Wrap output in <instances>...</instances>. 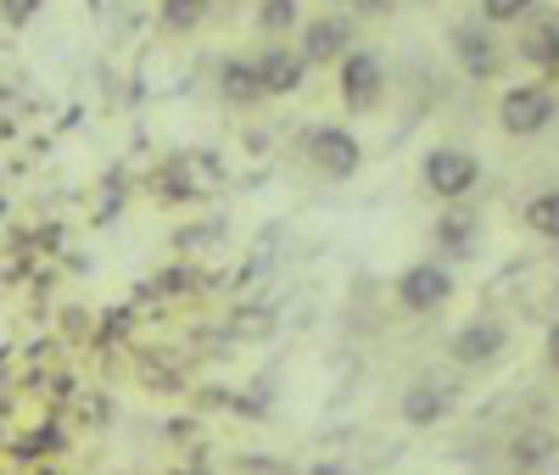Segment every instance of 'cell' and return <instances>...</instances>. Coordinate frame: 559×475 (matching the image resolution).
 <instances>
[{"mask_svg": "<svg viewBox=\"0 0 559 475\" xmlns=\"http://www.w3.org/2000/svg\"><path fill=\"white\" fill-rule=\"evenodd\" d=\"M353 51V23L347 17H313L302 28V62L324 68V62H342Z\"/></svg>", "mask_w": 559, "mask_h": 475, "instance_id": "obj_7", "label": "cell"}, {"mask_svg": "<svg viewBox=\"0 0 559 475\" xmlns=\"http://www.w3.org/2000/svg\"><path fill=\"white\" fill-rule=\"evenodd\" d=\"M543 358H548V369H559V324L548 330V342H543Z\"/></svg>", "mask_w": 559, "mask_h": 475, "instance_id": "obj_20", "label": "cell"}, {"mask_svg": "<svg viewBox=\"0 0 559 475\" xmlns=\"http://www.w3.org/2000/svg\"><path fill=\"white\" fill-rule=\"evenodd\" d=\"M537 12V0H481V23L503 28V23H526Z\"/></svg>", "mask_w": 559, "mask_h": 475, "instance_id": "obj_14", "label": "cell"}, {"mask_svg": "<svg viewBox=\"0 0 559 475\" xmlns=\"http://www.w3.org/2000/svg\"><path fill=\"white\" fill-rule=\"evenodd\" d=\"M381 90H386L381 62L353 45V51L342 57V102H347V112H376L381 107Z\"/></svg>", "mask_w": 559, "mask_h": 475, "instance_id": "obj_5", "label": "cell"}, {"mask_svg": "<svg viewBox=\"0 0 559 475\" xmlns=\"http://www.w3.org/2000/svg\"><path fill=\"white\" fill-rule=\"evenodd\" d=\"M453 292H459V280H453V269H442V263H414V269H403V280H397V302H403L408 313H437V308L453 302Z\"/></svg>", "mask_w": 559, "mask_h": 475, "instance_id": "obj_4", "label": "cell"}, {"mask_svg": "<svg viewBox=\"0 0 559 475\" xmlns=\"http://www.w3.org/2000/svg\"><path fill=\"white\" fill-rule=\"evenodd\" d=\"M218 90H224V102H229V107H258V102H263V79H258V62L229 57V62L218 68Z\"/></svg>", "mask_w": 559, "mask_h": 475, "instance_id": "obj_11", "label": "cell"}, {"mask_svg": "<svg viewBox=\"0 0 559 475\" xmlns=\"http://www.w3.org/2000/svg\"><path fill=\"white\" fill-rule=\"evenodd\" d=\"M39 7H45V0H0V17H7V23H17V28H23V23H28V17H34Z\"/></svg>", "mask_w": 559, "mask_h": 475, "instance_id": "obj_18", "label": "cell"}, {"mask_svg": "<svg viewBox=\"0 0 559 475\" xmlns=\"http://www.w3.org/2000/svg\"><path fill=\"white\" fill-rule=\"evenodd\" d=\"M453 57L471 79H492L498 73V45H492V28L487 23H464L453 28Z\"/></svg>", "mask_w": 559, "mask_h": 475, "instance_id": "obj_8", "label": "cell"}, {"mask_svg": "<svg viewBox=\"0 0 559 475\" xmlns=\"http://www.w3.org/2000/svg\"><path fill=\"white\" fill-rule=\"evenodd\" d=\"M448 414V392L442 387H414V392H403V419L408 425H437Z\"/></svg>", "mask_w": 559, "mask_h": 475, "instance_id": "obj_12", "label": "cell"}, {"mask_svg": "<svg viewBox=\"0 0 559 475\" xmlns=\"http://www.w3.org/2000/svg\"><path fill=\"white\" fill-rule=\"evenodd\" d=\"M292 23V0H269L263 7V28H286Z\"/></svg>", "mask_w": 559, "mask_h": 475, "instance_id": "obj_19", "label": "cell"}, {"mask_svg": "<svg viewBox=\"0 0 559 475\" xmlns=\"http://www.w3.org/2000/svg\"><path fill=\"white\" fill-rule=\"evenodd\" d=\"M419 179H426V190L437 202H464L476 190V179H481V163H476V152H464V146H431L426 163H419Z\"/></svg>", "mask_w": 559, "mask_h": 475, "instance_id": "obj_2", "label": "cell"}, {"mask_svg": "<svg viewBox=\"0 0 559 475\" xmlns=\"http://www.w3.org/2000/svg\"><path fill=\"white\" fill-rule=\"evenodd\" d=\"M437 241L448 247V252H464L476 241V218L471 213H442V224H437Z\"/></svg>", "mask_w": 559, "mask_h": 475, "instance_id": "obj_15", "label": "cell"}, {"mask_svg": "<svg viewBox=\"0 0 559 475\" xmlns=\"http://www.w3.org/2000/svg\"><path fill=\"white\" fill-rule=\"evenodd\" d=\"M554 118H559V95L543 79H526L515 90H503V102H498V123H503V134H515V140L543 134Z\"/></svg>", "mask_w": 559, "mask_h": 475, "instance_id": "obj_1", "label": "cell"}, {"mask_svg": "<svg viewBox=\"0 0 559 475\" xmlns=\"http://www.w3.org/2000/svg\"><path fill=\"white\" fill-rule=\"evenodd\" d=\"M503 324H492V319H476V324H464L459 336H453V358L464 364V369H481V364H492L498 353H503Z\"/></svg>", "mask_w": 559, "mask_h": 475, "instance_id": "obj_9", "label": "cell"}, {"mask_svg": "<svg viewBox=\"0 0 559 475\" xmlns=\"http://www.w3.org/2000/svg\"><path fill=\"white\" fill-rule=\"evenodd\" d=\"M207 12V0H163V23L168 28H197Z\"/></svg>", "mask_w": 559, "mask_h": 475, "instance_id": "obj_17", "label": "cell"}, {"mask_svg": "<svg viewBox=\"0 0 559 475\" xmlns=\"http://www.w3.org/2000/svg\"><path fill=\"white\" fill-rule=\"evenodd\" d=\"M554 453V431H521L515 437V464H543Z\"/></svg>", "mask_w": 559, "mask_h": 475, "instance_id": "obj_16", "label": "cell"}, {"mask_svg": "<svg viewBox=\"0 0 559 475\" xmlns=\"http://www.w3.org/2000/svg\"><path fill=\"white\" fill-rule=\"evenodd\" d=\"M258 79H263V95H292V90H302L308 62H302V51H286V45H269V57L258 62Z\"/></svg>", "mask_w": 559, "mask_h": 475, "instance_id": "obj_10", "label": "cell"}, {"mask_svg": "<svg viewBox=\"0 0 559 475\" xmlns=\"http://www.w3.org/2000/svg\"><path fill=\"white\" fill-rule=\"evenodd\" d=\"M521 224L532 235H543V241H559V190H543V197H532L521 207Z\"/></svg>", "mask_w": 559, "mask_h": 475, "instance_id": "obj_13", "label": "cell"}, {"mask_svg": "<svg viewBox=\"0 0 559 475\" xmlns=\"http://www.w3.org/2000/svg\"><path fill=\"white\" fill-rule=\"evenodd\" d=\"M308 163L319 179H353L364 168V146H358V134H347L342 123H319L308 129Z\"/></svg>", "mask_w": 559, "mask_h": 475, "instance_id": "obj_3", "label": "cell"}, {"mask_svg": "<svg viewBox=\"0 0 559 475\" xmlns=\"http://www.w3.org/2000/svg\"><path fill=\"white\" fill-rule=\"evenodd\" d=\"M521 57H526L537 73H554V68H559V7H537V12L521 23Z\"/></svg>", "mask_w": 559, "mask_h": 475, "instance_id": "obj_6", "label": "cell"}]
</instances>
